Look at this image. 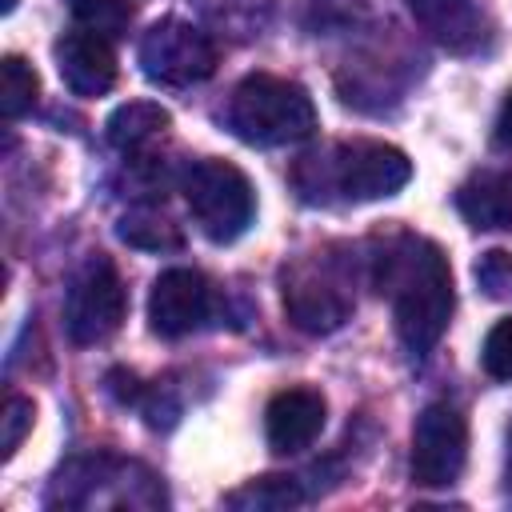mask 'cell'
<instances>
[{
  "label": "cell",
  "mask_w": 512,
  "mask_h": 512,
  "mask_svg": "<svg viewBox=\"0 0 512 512\" xmlns=\"http://www.w3.org/2000/svg\"><path fill=\"white\" fill-rule=\"evenodd\" d=\"M384 284L396 292V332L408 352L436 348L452 320V264L432 240H408L404 252L384 256Z\"/></svg>",
  "instance_id": "6da1fadb"
},
{
  "label": "cell",
  "mask_w": 512,
  "mask_h": 512,
  "mask_svg": "<svg viewBox=\"0 0 512 512\" xmlns=\"http://www.w3.org/2000/svg\"><path fill=\"white\" fill-rule=\"evenodd\" d=\"M316 104L312 96L280 76L252 72L236 84L228 100V128L244 144L260 148H280V144H300L316 132Z\"/></svg>",
  "instance_id": "7a4b0ae2"
},
{
  "label": "cell",
  "mask_w": 512,
  "mask_h": 512,
  "mask_svg": "<svg viewBox=\"0 0 512 512\" xmlns=\"http://www.w3.org/2000/svg\"><path fill=\"white\" fill-rule=\"evenodd\" d=\"M180 188H184V200H188V212H192L196 228L212 244L240 240L252 228V220H256L252 180L236 164H228V160H216V156L196 160L184 172V184Z\"/></svg>",
  "instance_id": "3957f363"
},
{
  "label": "cell",
  "mask_w": 512,
  "mask_h": 512,
  "mask_svg": "<svg viewBox=\"0 0 512 512\" xmlns=\"http://www.w3.org/2000/svg\"><path fill=\"white\" fill-rule=\"evenodd\" d=\"M140 68L152 84L188 88L216 72V44L204 28L188 20H156L140 40Z\"/></svg>",
  "instance_id": "277c9868"
},
{
  "label": "cell",
  "mask_w": 512,
  "mask_h": 512,
  "mask_svg": "<svg viewBox=\"0 0 512 512\" xmlns=\"http://www.w3.org/2000/svg\"><path fill=\"white\" fill-rule=\"evenodd\" d=\"M124 312H128V296H124L120 272L112 268V260L92 256L76 272L68 300H64V328H68L72 344L108 340L124 324Z\"/></svg>",
  "instance_id": "5b68a950"
},
{
  "label": "cell",
  "mask_w": 512,
  "mask_h": 512,
  "mask_svg": "<svg viewBox=\"0 0 512 512\" xmlns=\"http://www.w3.org/2000/svg\"><path fill=\"white\" fill-rule=\"evenodd\" d=\"M464 460H468L464 412L448 400L428 404L412 428V480L420 488H448L460 480Z\"/></svg>",
  "instance_id": "8992f818"
},
{
  "label": "cell",
  "mask_w": 512,
  "mask_h": 512,
  "mask_svg": "<svg viewBox=\"0 0 512 512\" xmlns=\"http://www.w3.org/2000/svg\"><path fill=\"white\" fill-rule=\"evenodd\" d=\"M412 180V160L380 140H352L332 152V184L344 200H384Z\"/></svg>",
  "instance_id": "52a82bcc"
},
{
  "label": "cell",
  "mask_w": 512,
  "mask_h": 512,
  "mask_svg": "<svg viewBox=\"0 0 512 512\" xmlns=\"http://www.w3.org/2000/svg\"><path fill=\"white\" fill-rule=\"evenodd\" d=\"M212 288L196 268H168L148 292V324L156 336H188L208 320Z\"/></svg>",
  "instance_id": "ba28073f"
},
{
  "label": "cell",
  "mask_w": 512,
  "mask_h": 512,
  "mask_svg": "<svg viewBox=\"0 0 512 512\" xmlns=\"http://www.w3.org/2000/svg\"><path fill=\"white\" fill-rule=\"evenodd\" d=\"M284 312L300 332L324 336V332H336L348 320L352 296L336 280H328V276H320L316 268L304 264V268H292L284 276Z\"/></svg>",
  "instance_id": "9c48e42d"
},
{
  "label": "cell",
  "mask_w": 512,
  "mask_h": 512,
  "mask_svg": "<svg viewBox=\"0 0 512 512\" xmlns=\"http://www.w3.org/2000/svg\"><path fill=\"white\" fill-rule=\"evenodd\" d=\"M56 68L72 96H104L116 84V52L108 36L76 28L56 40Z\"/></svg>",
  "instance_id": "30bf717a"
},
{
  "label": "cell",
  "mask_w": 512,
  "mask_h": 512,
  "mask_svg": "<svg viewBox=\"0 0 512 512\" xmlns=\"http://www.w3.org/2000/svg\"><path fill=\"white\" fill-rule=\"evenodd\" d=\"M324 416H328V404L316 388H284L268 400V412H264V436H268V448L280 452V456H292V452H304L320 432H324Z\"/></svg>",
  "instance_id": "8fae6325"
},
{
  "label": "cell",
  "mask_w": 512,
  "mask_h": 512,
  "mask_svg": "<svg viewBox=\"0 0 512 512\" xmlns=\"http://www.w3.org/2000/svg\"><path fill=\"white\" fill-rule=\"evenodd\" d=\"M404 4L420 20V28L452 52H468L484 36L480 32L484 28L480 0H404Z\"/></svg>",
  "instance_id": "7c38bea8"
},
{
  "label": "cell",
  "mask_w": 512,
  "mask_h": 512,
  "mask_svg": "<svg viewBox=\"0 0 512 512\" xmlns=\"http://www.w3.org/2000/svg\"><path fill=\"white\" fill-rule=\"evenodd\" d=\"M456 208L472 228H508L512 224V176L476 172L460 184Z\"/></svg>",
  "instance_id": "4fadbf2b"
},
{
  "label": "cell",
  "mask_w": 512,
  "mask_h": 512,
  "mask_svg": "<svg viewBox=\"0 0 512 512\" xmlns=\"http://www.w3.org/2000/svg\"><path fill=\"white\" fill-rule=\"evenodd\" d=\"M168 124H172V116L160 104H152V100H128V104H120L108 116V144L132 156V152L148 148L156 136H164Z\"/></svg>",
  "instance_id": "5bb4252c"
},
{
  "label": "cell",
  "mask_w": 512,
  "mask_h": 512,
  "mask_svg": "<svg viewBox=\"0 0 512 512\" xmlns=\"http://www.w3.org/2000/svg\"><path fill=\"white\" fill-rule=\"evenodd\" d=\"M40 96V76L24 56H4L0 64V112L4 120H20L32 112Z\"/></svg>",
  "instance_id": "9a60e30c"
},
{
  "label": "cell",
  "mask_w": 512,
  "mask_h": 512,
  "mask_svg": "<svg viewBox=\"0 0 512 512\" xmlns=\"http://www.w3.org/2000/svg\"><path fill=\"white\" fill-rule=\"evenodd\" d=\"M300 500L304 496H300L292 476H260V480H252V484H244V488H236L228 496L232 508H256V512H264V508H292Z\"/></svg>",
  "instance_id": "2e32d148"
},
{
  "label": "cell",
  "mask_w": 512,
  "mask_h": 512,
  "mask_svg": "<svg viewBox=\"0 0 512 512\" xmlns=\"http://www.w3.org/2000/svg\"><path fill=\"white\" fill-rule=\"evenodd\" d=\"M120 240L132 244V248H148V252H160V248H180V232L160 220L156 212H132L120 220Z\"/></svg>",
  "instance_id": "e0dca14e"
},
{
  "label": "cell",
  "mask_w": 512,
  "mask_h": 512,
  "mask_svg": "<svg viewBox=\"0 0 512 512\" xmlns=\"http://www.w3.org/2000/svg\"><path fill=\"white\" fill-rule=\"evenodd\" d=\"M72 16L100 36H120L132 20V4L128 0H72Z\"/></svg>",
  "instance_id": "ac0fdd59"
},
{
  "label": "cell",
  "mask_w": 512,
  "mask_h": 512,
  "mask_svg": "<svg viewBox=\"0 0 512 512\" xmlns=\"http://www.w3.org/2000/svg\"><path fill=\"white\" fill-rule=\"evenodd\" d=\"M480 364L492 380H512V316L496 320L480 344Z\"/></svg>",
  "instance_id": "d6986e66"
},
{
  "label": "cell",
  "mask_w": 512,
  "mask_h": 512,
  "mask_svg": "<svg viewBox=\"0 0 512 512\" xmlns=\"http://www.w3.org/2000/svg\"><path fill=\"white\" fill-rule=\"evenodd\" d=\"M32 420H36V408H32V400L28 396H8L4 400V412H0V428H4V456H12L20 444H24V436L32 432Z\"/></svg>",
  "instance_id": "ffe728a7"
},
{
  "label": "cell",
  "mask_w": 512,
  "mask_h": 512,
  "mask_svg": "<svg viewBox=\"0 0 512 512\" xmlns=\"http://www.w3.org/2000/svg\"><path fill=\"white\" fill-rule=\"evenodd\" d=\"M476 280H480V288H484L488 296H500L504 284L512 280V260H508V252H484L480 264H476Z\"/></svg>",
  "instance_id": "44dd1931"
},
{
  "label": "cell",
  "mask_w": 512,
  "mask_h": 512,
  "mask_svg": "<svg viewBox=\"0 0 512 512\" xmlns=\"http://www.w3.org/2000/svg\"><path fill=\"white\" fill-rule=\"evenodd\" d=\"M492 140H496L500 148H512V92H508V100L500 104V116H496V132H492Z\"/></svg>",
  "instance_id": "7402d4cb"
}]
</instances>
